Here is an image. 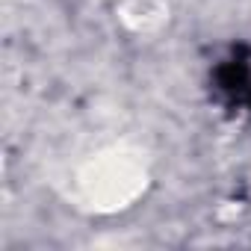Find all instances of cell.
Wrapping results in <instances>:
<instances>
[{
  "label": "cell",
  "mask_w": 251,
  "mask_h": 251,
  "mask_svg": "<svg viewBox=\"0 0 251 251\" xmlns=\"http://www.w3.org/2000/svg\"><path fill=\"white\" fill-rule=\"evenodd\" d=\"M219 89L233 103H248L251 109V53H239L216 71Z\"/></svg>",
  "instance_id": "cell-1"
}]
</instances>
